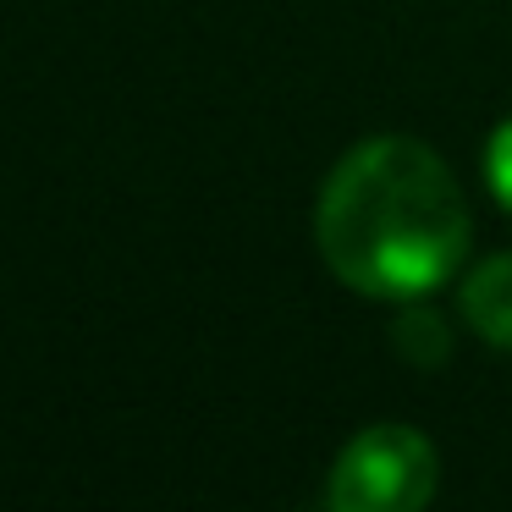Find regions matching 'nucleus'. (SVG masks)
<instances>
[{
	"instance_id": "f257e3e1",
	"label": "nucleus",
	"mask_w": 512,
	"mask_h": 512,
	"mask_svg": "<svg viewBox=\"0 0 512 512\" xmlns=\"http://www.w3.org/2000/svg\"><path fill=\"white\" fill-rule=\"evenodd\" d=\"M314 243L364 298H419L468 254V204L452 166L430 144L369 138L325 177Z\"/></svg>"
},
{
	"instance_id": "7ed1b4c3",
	"label": "nucleus",
	"mask_w": 512,
	"mask_h": 512,
	"mask_svg": "<svg viewBox=\"0 0 512 512\" xmlns=\"http://www.w3.org/2000/svg\"><path fill=\"white\" fill-rule=\"evenodd\" d=\"M463 314L474 325V336H485L490 347H507L512 353V254H496L479 270H468Z\"/></svg>"
},
{
	"instance_id": "f03ea898",
	"label": "nucleus",
	"mask_w": 512,
	"mask_h": 512,
	"mask_svg": "<svg viewBox=\"0 0 512 512\" xmlns=\"http://www.w3.org/2000/svg\"><path fill=\"white\" fill-rule=\"evenodd\" d=\"M435 479H441V463H435V446L419 430L369 424L336 457L325 501L336 512H419L430 507Z\"/></svg>"
},
{
	"instance_id": "20e7f679",
	"label": "nucleus",
	"mask_w": 512,
	"mask_h": 512,
	"mask_svg": "<svg viewBox=\"0 0 512 512\" xmlns=\"http://www.w3.org/2000/svg\"><path fill=\"white\" fill-rule=\"evenodd\" d=\"M397 347H402V358H413V364H441L446 358V325L435 320V314L413 309L408 320L397 325Z\"/></svg>"
},
{
	"instance_id": "39448f33",
	"label": "nucleus",
	"mask_w": 512,
	"mask_h": 512,
	"mask_svg": "<svg viewBox=\"0 0 512 512\" xmlns=\"http://www.w3.org/2000/svg\"><path fill=\"white\" fill-rule=\"evenodd\" d=\"M485 177H490V193H496V199L512 210V122H501L496 138H490V149H485Z\"/></svg>"
}]
</instances>
